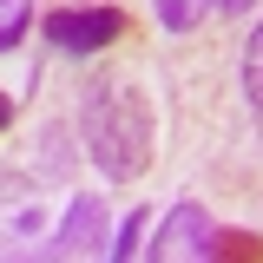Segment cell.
Segmentation results:
<instances>
[{
    "label": "cell",
    "mask_w": 263,
    "mask_h": 263,
    "mask_svg": "<svg viewBox=\"0 0 263 263\" xmlns=\"http://www.w3.org/2000/svg\"><path fill=\"white\" fill-rule=\"evenodd\" d=\"M79 132H86L92 164L112 184H138V178L152 171L158 112H152V99H145V86H138L132 72L105 66V72L86 79V92H79Z\"/></svg>",
    "instance_id": "6da1fadb"
},
{
    "label": "cell",
    "mask_w": 263,
    "mask_h": 263,
    "mask_svg": "<svg viewBox=\"0 0 263 263\" xmlns=\"http://www.w3.org/2000/svg\"><path fill=\"white\" fill-rule=\"evenodd\" d=\"M46 191L33 171H0V263H33L46 250Z\"/></svg>",
    "instance_id": "7a4b0ae2"
},
{
    "label": "cell",
    "mask_w": 263,
    "mask_h": 263,
    "mask_svg": "<svg viewBox=\"0 0 263 263\" xmlns=\"http://www.w3.org/2000/svg\"><path fill=\"white\" fill-rule=\"evenodd\" d=\"M105 250H112V217H105V204L86 191V197H72L60 211V224H53L46 250L33 263H105Z\"/></svg>",
    "instance_id": "3957f363"
},
{
    "label": "cell",
    "mask_w": 263,
    "mask_h": 263,
    "mask_svg": "<svg viewBox=\"0 0 263 263\" xmlns=\"http://www.w3.org/2000/svg\"><path fill=\"white\" fill-rule=\"evenodd\" d=\"M217 237H224V230L211 224V211H204L197 197H184V204L164 211L158 237L145 243V263H217Z\"/></svg>",
    "instance_id": "277c9868"
},
{
    "label": "cell",
    "mask_w": 263,
    "mask_h": 263,
    "mask_svg": "<svg viewBox=\"0 0 263 263\" xmlns=\"http://www.w3.org/2000/svg\"><path fill=\"white\" fill-rule=\"evenodd\" d=\"M125 27L132 20L119 7H60V13H46V40L60 53H99V46L125 40Z\"/></svg>",
    "instance_id": "5b68a950"
},
{
    "label": "cell",
    "mask_w": 263,
    "mask_h": 263,
    "mask_svg": "<svg viewBox=\"0 0 263 263\" xmlns=\"http://www.w3.org/2000/svg\"><path fill=\"white\" fill-rule=\"evenodd\" d=\"M243 105L263 132V27H250V40H243Z\"/></svg>",
    "instance_id": "8992f818"
},
{
    "label": "cell",
    "mask_w": 263,
    "mask_h": 263,
    "mask_svg": "<svg viewBox=\"0 0 263 263\" xmlns=\"http://www.w3.org/2000/svg\"><path fill=\"white\" fill-rule=\"evenodd\" d=\"M217 263H263V230H224L217 237Z\"/></svg>",
    "instance_id": "52a82bcc"
},
{
    "label": "cell",
    "mask_w": 263,
    "mask_h": 263,
    "mask_svg": "<svg viewBox=\"0 0 263 263\" xmlns=\"http://www.w3.org/2000/svg\"><path fill=\"white\" fill-rule=\"evenodd\" d=\"M158 7V27L164 33H191L197 20H204V0H152Z\"/></svg>",
    "instance_id": "ba28073f"
},
{
    "label": "cell",
    "mask_w": 263,
    "mask_h": 263,
    "mask_svg": "<svg viewBox=\"0 0 263 263\" xmlns=\"http://www.w3.org/2000/svg\"><path fill=\"white\" fill-rule=\"evenodd\" d=\"M138 237H145V211L132 204V211H125V224L112 230V250H105V263H132V250H138Z\"/></svg>",
    "instance_id": "9c48e42d"
},
{
    "label": "cell",
    "mask_w": 263,
    "mask_h": 263,
    "mask_svg": "<svg viewBox=\"0 0 263 263\" xmlns=\"http://www.w3.org/2000/svg\"><path fill=\"white\" fill-rule=\"evenodd\" d=\"M27 27H33V20H7V27H0V53H13V46L27 40Z\"/></svg>",
    "instance_id": "30bf717a"
},
{
    "label": "cell",
    "mask_w": 263,
    "mask_h": 263,
    "mask_svg": "<svg viewBox=\"0 0 263 263\" xmlns=\"http://www.w3.org/2000/svg\"><path fill=\"white\" fill-rule=\"evenodd\" d=\"M7 20H27V0H0V27Z\"/></svg>",
    "instance_id": "8fae6325"
},
{
    "label": "cell",
    "mask_w": 263,
    "mask_h": 263,
    "mask_svg": "<svg viewBox=\"0 0 263 263\" xmlns=\"http://www.w3.org/2000/svg\"><path fill=\"white\" fill-rule=\"evenodd\" d=\"M211 7H217V13H250L257 0H211Z\"/></svg>",
    "instance_id": "7c38bea8"
},
{
    "label": "cell",
    "mask_w": 263,
    "mask_h": 263,
    "mask_svg": "<svg viewBox=\"0 0 263 263\" xmlns=\"http://www.w3.org/2000/svg\"><path fill=\"white\" fill-rule=\"evenodd\" d=\"M13 125V92H0V132Z\"/></svg>",
    "instance_id": "4fadbf2b"
}]
</instances>
